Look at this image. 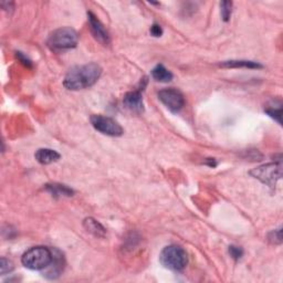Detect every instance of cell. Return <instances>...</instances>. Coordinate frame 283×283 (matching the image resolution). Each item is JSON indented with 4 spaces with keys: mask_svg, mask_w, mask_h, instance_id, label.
Wrapping results in <instances>:
<instances>
[{
    "mask_svg": "<svg viewBox=\"0 0 283 283\" xmlns=\"http://www.w3.org/2000/svg\"><path fill=\"white\" fill-rule=\"evenodd\" d=\"M222 68H247V69H260L262 66L260 63L253 61H246V60H230L220 64Z\"/></svg>",
    "mask_w": 283,
    "mask_h": 283,
    "instance_id": "obj_14",
    "label": "cell"
},
{
    "mask_svg": "<svg viewBox=\"0 0 283 283\" xmlns=\"http://www.w3.org/2000/svg\"><path fill=\"white\" fill-rule=\"evenodd\" d=\"M123 104H124V106L131 112L137 113V114L143 113L144 103H143V96H142L141 90L127 92L126 94L124 95Z\"/></svg>",
    "mask_w": 283,
    "mask_h": 283,
    "instance_id": "obj_9",
    "label": "cell"
},
{
    "mask_svg": "<svg viewBox=\"0 0 283 283\" xmlns=\"http://www.w3.org/2000/svg\"><path fill=\"white\" fill-rule=\"evenodd\" d=\"M17 58L21 61L26 67H31V61L29 59H27L26 56H23L21 52H17Z\"/></svg>",
    "mask_w": 283,
    "mask_h": 283,
    "instance_id": "obj_21",
    "label": "cell"
},
{
    "mask_svg": "<svg viewBox=\"0 0 283 283\" xmlns=\"http://www.w3.org/2000/svg\"><path fill=\"white\" fill-rule=\"evenodd\" d=\"M83 226L88 232L92 233L93 236L95 237L103 238L105 237V234H106V229H105L98 220H95L94 218L92 217H88L87 219H84Z\"/></svg>",
    "mask_w": 283,
    "mask_h": 283,
    "instance_id": "obj_11",
    "label": "cell"
},
{
    "mask_svg": "<svg viewBox=\"0 0 283 283\" xmlns=\"http://www.w3.org/2000/svg\"><path fill=\"white\" fill-rule=\"evenodd\" d=\"M91 124L96 131L102 133L104 135L117 137L123 135V127L116 122L115 120L111 119L108 116L104 115H92L91 116Z\"/></svg>",
    "mask_w": 283,
    "mask_h": 283,
    "instance_id": "obj_6",
    "label": "cell"
},
{
    "mask_svg": "<svg viewBox=\"0 0 283 283\" xmlns=\"http://www.w3.org/2000/svg\"><path fill=\"white\" fill-rule=\"evenodd\" d=\"M229 254H230V257L234 259V260H239V259H241V257L244 256V250H242L240 247L230 246L229 247Z\"/></svg>",
    "mask_w": 283,
    "mask_h": 283,
    "instance_id": "obj_18",
    "label": "cell"
},
{
    "mask_svg": "<svg viewBox=\"0 0 283 283\" xmlns=\"http://www.w3.org/2000/svg\"><path fill=\"white\" fill-rule=\"evenodd\" d=\"M14 270V265L10 260H8L6 258H1V264H0V271H1L2 276H5L6 273H9Z\"/></svg>",
    "mask_w": 283,
    "mask_h": 283,
    "instance_id": "obj_17",
    "label": "cell"
},
{
    "mask_svg": "<svg viewBox=\"0 0 283 283\" xmlns=\"http://www.w3.org/2000/svg\"><path fill=\"white\" fill-rule=\"evenodd\" d=\"M102 68L96 63H88L72 68L63 80V86L68 90L79 91L88 88L98 82Z\"/></svg>",
    "mask_w": 283,
    "mask_h": 283,
    "instance_id": "obj_1",
    "label": "cell"
},
{
    "mask_svg": "<svg viewBox=\"0 0 283 283\" xmlns=\"http://www.w3.org/2000/svg\"><path fill=\"white\" fill-rule=\"evenodd\" d=\"M53 253L47 247H34L23 253L21 258L22 265L30 270H44L50 265Z\"/></svg>",
    "mask_w": 283,
    "mask_h": 283,
    "instance_id": "obj_2",
    "label": "cell"
},
{
    "mask_svg": "<svg viewBox=\"0 0 283 283\" xmlns=\"http://www.w3.org/2000/svg\"><path fill=\"white\" fill-rule=\"evenodd\" d=\"M220 13L221 18L225 22H228L231 17L232 13V2L231 1H222L220 3Z\"/></svg>",
    "mask_w": 283,
    "mask_h": 283,
    "instance_id": "obj_16",
    "label": "cell"
},
{
    "mask_svg": "<svg viewBox=\"0 0 283 283\" xmlns=\"http://www.w3.org/2000/svg\"><path fill=\"white\" fill-rule=\"evenodd\" d=\"M151 35H153V37L159 38V37H160L161 35H163V29H161V27L159 25H156V23H154V25L151 27Z\"/></svg>",
    "mask_w": 283,
    "mask_h": 283,
    "instance_id": "obj_20",
    "label": "cell"
},
{
    "mask_svg": "<svg viewBox=\"0 0 283 283\" xmlns=\"http://www.w3.org/2000/svg\"><path fill=\"white\" fill-rule=\"evenodd\" d=\"M159 99L173 113L179 112L185 104L184 95L176 88H165L159 91Z\"/></svg>",
    "mask_w": 283,
    "mask_h": 283,
    "instance_id": "obj_7",
    "label": "cell"
},
{
    "mask_svg": "<svg viewBox=\"0 0 283 283\" xmlns=\"http://www.w3.org/2000/svg\"><path fill=\"white\" fill-rule=\"evenodd\" d=\"M250 175L254 177V178L260 180L261 183L268 185L270 187H274L277 181L280 179L282 176L281 161L259 166L252 169V171L250 172Z\"/></svg>",
    "mask_w": 283,
    "mask_h": 283,
    "instance_id": "obj_5",
    "label": "cell"
},
{
    "mask_svg": "<svg viewBox=\"0 0 283 283\" xmlns=\"http://www.w3.org/2000/svg\"><path fill=\"white\" fill-rule=\"evenodd\" d=\"M153 79L159 81V82H169L173 80V73L169 70H167L163 64H157V66L152 70Z\"/></svg>",
    "mask_w": 283,
    "mask_h": 283,
    "instance_id": "obj_13",
    "label": "cell"
},
{
    "mask_svg": "<svg viewBox=\"0 0 283 283\" xmlns=\"http://www.w3.org/2000/svg\"><path fill=\"white\" fill-rule=\"evenodd\" d=\"M269 240L272 241L273 244H281V242H282L281 228H279L277 230H273L272 232H270V234H269Z\"/></svg>",
    "mask_w": 283,
    "mask_h": 283,
    "instance_id": "obj_19",
    "label": "cell"
},
{
    "mask_svg": "<svg viewBox=\"0 0 283 283\" xmlns=\"http://www.w3.org/2000/svg\"><path fill=\"white\" fill-rule=\"evenodd\" d=\"M60 157L61 156H60L59 153L51 148H40L35 154V159L42 165H49L54 163V161H58Z\"/></svg>",
    "mask_w": 283,
    "mask_h": 283,
    "instance_id": "obj_10",
    "label": "cell"
},
{
    "mask_svg": "<svg viewBox=\"0 0 283 283\" xmlns=\"http://www.w3.org/2000/svg\"><path fill=\"white\" fill-rule=\"evenodd\" d=\"M265 113L271 117H273L274 120L277 121L279 124L282 123L281 121V116H282V107H281V103H279L278 105L274 102L272 105H268L265 108Z\"/></svg>",
    "mask_w": 283,
    "mask_h": 283,
    "instance_id": "obj_15",
    "label": "cell"
},
{
    "mask_svg": "<svg viewBox=\"0 0 283 283\" xmlns=\"http://www.w3.org/2000/svg\"><path fill=\"white\" fill-rule=\"evenodd\" d=\"M5 5H7V7H2L3 9H5L6 11H9V10H13L14 9V3L13 2H6V1H2Z\"/></svg>",
    "mask_w": 283,
    "mask_h": 283,
    "instance_id": "obj_22",
    "label": "cell"
},
{
    "mask_svg": "<svg viewBox=\"0 0 283 283\" xmlns=\"http://www.w3.org/2000/svg\"><path fill=\"white\" fill-rule=\"evenodd\" d=\"M88 25H90V29L93 37L98 40L101 44L107 46V44L110 43V35H108V32L102 25V22L98 19V17H96L94 14L88 13Z\"/></svg>",
    "mask_w": 283,
    "mask_h": 283,
    "instance_id": "obj_8",
    "label": "cell"
},
{
    "mask_svg": "<svg viewBox=\"0 0 283 283\" xmlns=\"http://www.w3.org/2000/svg\"><path fill=\"white\" fill-rule=\"evenodd\" d=\"M46 189L50 194H52V196L54 197H71L73 196L74 192L72 191L71 188H69L66 185H61V184H47L46 185Z\"/></svg>",
    "mask_w": 283,
    "mask_h": 283,
    "instance_id": "obj_12",
    "label": "cell"
},
{
    "mask_svg": "<svg viewBox=\"0 0 283 283\" xmlns=\"http://www.w3.org/2000/svg\"><path fill=\"white\" fill-rule=\"evenodd\" d=\"M159 261L164 268L172 271H181L188 264V256L184 248L176 245H171L161 250Z\"/></svg>",
    "mask_w": 283,
    "mask_h": 283,
    "instance_id": "obj_3",
    "label": "cell"
},
{
    "mask_svg": "<svg viewBox=\"0 0 283 283\" xmlns=\"http://www.w3.org/2000/svg\"><path fill=\"white\" fill-rule=\"evenodd\" d=\"M79 35L72 28L64 27L54 30L48 38V47L53 51L70 50L76 47Z\"/></svg>",
    "mask_w": 283,
    "mask_h": 283,
    "instance_id": "obj_4",
    "label": "cell"
}]
</instances>
